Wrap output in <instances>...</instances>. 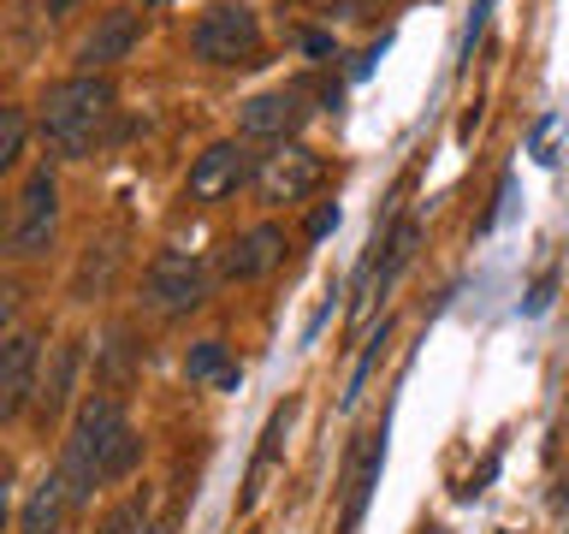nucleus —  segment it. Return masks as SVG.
Here are the masks:
<instances>
[{
	"label": "nucleus",
	"instance_id": "nucleus-1",
	"mask_svg": "<svg viewBox=\"0 0 569 534\" xmlns=\"http://www.w3.org/2000/svg\"><path fill=\"white\" fill-rule=\"evenodd\" d=\"M137 452H142V439L124 427L119 398H107V392L83 398L78 422H71V434H66V457H60V481H66L71 505H83L96 487H107V481L131 475Z\"/></svg>",
	"mask_w": 569,
	"mask_h": 534
},
{
	"label": "nucleus",
	"instance_id": "nucleus-2",
	"mask_svg": "<svg viewBox=\"0 0 569 534\" xmlns=\"http://www.w3.org/2000/svg\"><path fill=\"white\" fill-rule=\"evenodd\" d=\"M107 119H113V83L96 78V71L53 83L48 101H42V137H48V149L66 155V160L96 155Z\"/></svg>",
	"mask_w": 569,
	"mask_h": 534
},
{
	"label": "nucleus",
	"instance_id": "nucleus-3",
	"mask_svg": "<svg viewBox=\"0 0 569 534\" xmlns=\"http://www.w3.org/2000/svg\"><path fill=\"white\" fill-rule=\"evenodd\" d=\"M190 53L202 66H249L261 53V18L243 0H220L190 24Z\"/></svg>",
	"mask_w": 569,
	"mask_h": 534
},
{
	"label": "nucleus",
	"instance_id": "nucleus-4",
	"mask_svg": "<svg viewBox=\"0 0 569 534\" xmlns=\"http://www.w3.org/2000/svg\"><path fill=\"white\" fill-rule=\"evenodd\" d=\"M320 155L309 149V142H297V137H284V142H273V155H261L256 160V196L261 202H273V208H284V202H302L315 185H320Z\"/></svg>",
	"mask_w": 569,
	"mask_h": 534
},
{
	"label": "nucleus",
	"instance_id": "nucleus-5",
	"mask_svg": "<svg viewBox=\"0 0 569 534\" xmlns=\"http://www.w3.org/2000/svg\"><path fill=\"white\" fill-rule=\"evenodd\" d=\"M142 297H149L154 315H190L208 303V267L184 256V249H160L149 261V279H142Z\"/></svg>",
	"mask_w": 569,
	"mask_h": 534
},
{
	"label": "nucleus",
	"instance_id": "nucleus-6",
	"mask_svg": "<svg viewBox=\"0 0 569 534\" xmlns=\"http://www.w3.org/2000/svg\"><path fill=\"white\" fill-rule=\"evenodd\" d=\"M53 231H60V185H53L48 167H36L24 178V190H18V208H12V256H42L53 244Z\"/></svg>",
	"mask_w": 569,
	"mask_h": 534
},
{
	"label": "nucleus",
	"instance_id": "nucleus-7",
	"mask_svg": "<svg viewBox=\"0 0 569 534\" xmlns=\"http://www.w3.org/2000/svg\"><path fill=\"white\" fill-rule=\"evenodd\" d=\"M249 172H256V160H249L243 142H208L184 178V196L190 202H226L231 190L249 185Z\"/></svg>",
	"mask_w": 569,
	"mask_h": 534
},
{
	"label": "nucleus",
	"instance_id": "nucleus-8",
	"mask_svg": "<svg viewBox=\"0 0 569 534\" xmlns=\"http://www.w3.org/2000/svg\"><path fill=\"white\" fill-rule=\"evenodd\" d=\"M36 368H42V338L36 333L0 338V422H12L36 398Z\"/></svg>",
	"mask_w": 569,
	"mask_h": 534
},
{
	"label": "nucleus",
	"instance_id": "nucleus-9",
	"mask_svg": "<svg viewBox=\"0 0 569 534\" xmlns=\"http://www.w3.org/2000/svg\"><path fill=\"white\" fill-rule=\"evenodd\" d=\"M302 119H309V96H302V89H261V96H249L238 107V131L243 137L284 142V137H297Z\"/></svg>",
	"mask_w": 569,
	"mask_h": 534
},
{
	"label": "nucleus",
	"instance_id": "nucleus-10",
	"mask_svg": "<svg viewBox=\"0 0 569 534\" xmlns=\"http://www.w3.org/2000/svg\"><path fill=\"white\" fill-rule=\"evenodd\" d=\"M279 261H284V231H279V226H249L243 238H231V244L220 249V279L243 285V279L273 274Z\"/></svg>",
	"mask_w": 569,
	"mask_h": 534
},
{
	"label": "nucleus",
	"instance_id": "nucleus-11",
	"mask_svg": "<svg viewBox=\"0 0 569 534\" xmlns=\"http://www.w3.org/2000/svg\"><path fill=\"white\" fill-rule=\"evenodd\" d=\"M137 12L131 7H113V12H101L96 18V30L78 42V66L83 71H96V66H113V60H124V53L137 48Z\"/></svg>",
	"mask_w": 569,
	"mask_h": 534
},
{
	"label": "nucleus",
	"instance_id": "nucleus-12",
	"mask_svg": "<svg viewBox=\"0 0 569 534\" xmlns=\"http://www.w3.org/2000/svg\"><path fill=\"white\" fill-rule=\"evenodd\" d=\"M380 457H386V434H362V445H356V457L345 469V528L362 523V505H368L373 481H380Z\"/></svg>",
	"mask_w": 569,
	"mask_h": 534
},
{
	"label": "nucleus",
	"instance_id": "nucleus-13",
	"mask_svg": "<svg viewBox=\"0 0 569 534\" xmlns=\"http://www.w3.org/2000/svg\"><path fill=\"white\" fill-rule=\"evenodd\" d=\"M71 511H78V505H71L66 481H60V469H53V475L36 481V493H30V505H24V534H60Z\"/></svg>",
	"mask_w": 569,
	"mask_h": 534
},
{
	"label": "nucleus",
	"instance_id": "nucleus-14",
	"mask_svg": "<svg viewBox=\"0 0 569 534\" xmlns=\"http://www.w3.org/2000/svg\"><path fill=\"white\" fill-rule=\"evenodd\" d=\"M184 374H190L196 386H220V392L238 386V363L226 356L220 338H202V345H190V356H184Z\"/></svg>",
	"mask_w": 569,
	"mask_h": 534
},
{
	"label": "nucleus",
	"instance_id": "nucleus-15",
	"mask_svg": "<svg viewBox=\"0 0 569 534\" xmlns=\"http://www.w3.org/2000/svg\"><path fill=\"white\" fill-rule=\"evenodd\" d=\"M78 356H83V350H78V338H71V345H60V350H53V374H48V386H36V392H42V409H48V416L66 404L71 374H78Z\"/></svg>",
	"mask_w": 569,
	"mask_h": 534
},
{
	"label": "nucleus",
	"instance_id": "nucleus-16",
	"mask_svg": "<svg viewBox=\"0 0 569 534\" xmlns=\"http://www.w3.org/2000/svg\"><path fill=\"white\" fill-rule=\"evenodd\" d=\"M279 434H284V416H273L267 422V434H261V452H256V469H249V487H243V511L261 498V481H267V469H273V452H279Z\"/></svg>",
	"mask_w": 569,
	"mask_h": 534
},
{
	"label": "nucleus",
	"instance_id": "nucleus-17",
	"mask_svg": "<svg viewBox=\"0 0 569 534\" xmlns=\"http://www.w3.org/2000/svg\"><path fill=\"white\" fill-rule=\"evenodd\" d=\"M24 137H30V119H24V107H0V172H7L12 160L24 155Z\"/></svg>",
	"mask_w": 569,
	"mask_h": 534
},
{
	"label": "nucleus",
	"instance_id": "nucleus-18",
	"mask_svg": "<svg viewBox=\"0 0 569 534\" xmlns=\"http://www.w3.org/2000/svg\"><path fill=\"white\" fill-rule=\"evenodd\" d=\"M137 523H142V498H131V505H119V511L101 523V534H137Z\"/></svg>",
	"mask_w": 569,
	"mask_h": 534
},
{
	"label": "nucleus",
	"instance_id": "nucleus-19",
	"mask_svg": "<svg viewBox=\"0 0 569 534\" xmlns=\"http://www.w3.org/2000/svg\"><path fill=\"white\" fill-rule=\"evenodd\" d=\"M558 113H551V119H540V131H533V160H558V155H551V142H558Z\"/></svg>",
	"mask_w": 569,
	"mask_h": 534
},
{
	"label": "nucleus",
	"instance_id": "nucleus-20",
	"mask_svg": "<svg viewBox=\"0 0 569 534\" xmlns=\"http://www.w3.org/2000/svg\"><path fill=\"white\" fill-rule=\"evenodd\" d=\"M551 291H558V274H546L533 291L522 297V315H546V303H551Z\"/></svg>",
	"mask_w": 569,
	"mask_h": 534
},
{
	"label": "nucleus",
	"instance_id": "nucleus-21",
	"mask_svg": "<svg viewBox=\"0 0 569 534\" xmlns=\"http://www.w3.org/2000/svg\"><path fill=\"white\" fill-rule=\"evenodd\" d=\"M338 226V208L327 202V208H315V220H309V238H327V231Z\"/></svg>",
	"mask_w": 569,
	"mask_h": 534
},
{
	"label": "nucleus",
	"instance_id": "nucleus-22",
	"mask_svg": "<svg viewBox=\"0 0 569 534\" xmlns=\"http://www.w3.org/2000/svg\"><path fill=\"white\" fill-rule=\"evenodd\" d=\"M487 12H492V0H475V18H469V48H475V36H480V24H487Z\"/></svg>",
	"mask_w": 569,
	"mask_h": 534
},
{
	"label": "nucleus",
	"instance_id": "nucleus-23",
	"mask_svg": "<svg viewBox=\"0 0 569 534\" xmlns=\"http://www.w3.org/2000/svg\"><path fill=\"white\" fill-rule=\"evenodd\" d=\"M12 309H18V303H12L7 285H0V338H7V320H12Z\"/></svg>",
	"mask_w": 569,
	"mask_h": 534
},
{
	"label": "nucleus",
	"instance_id": "nucleus-24",
	"mask_svg": "<svg viewBox=\"0 0 569 534\" xmlns=\"http://www.w3.org/2000/svg\"><path fill=\"white\" fill-rule=\"evenodd\" d=\"M137 534H172L167 523H137Z\"/></svg>",
	"mask_w": 569,
	"mask_h": 534
},
{
	"label": "nucleus",
	"instance_id": "nucleus-25",
	"mask_svg": "<svg viewBox=\"0 0 569 534\" xmlns=\"http://www.w3.org/2000/svg\"><path fill=\"white\" fill-rule=\"evenodd\" d=\"M48 7H53V12H71V7H78V0H48Z\"/></svg>",
	"mask_w": 569,
	"mask_h": 534
},
{
	"label": "nucleus",
	"instance_id": "nucleus-26",
	"mask_svg": "<svg viewBox=\"0 0 569 534\" xmlns=\"http://www.w3.org/2000/svg\"><path fill=\"white\" fill-rule=\"evenodd\" d=\"M7 516H12V505H7V493H0V528H7Z\"/></svg>",
	"mask_w": 569,
	"mask_h": 534
},
{
	"label": "nucleus",
	"instance_id": "nucleus-27",
	"mask_svg": "<svg viewBox=\"0 0 569 534\" xmlns=\"http://www.w3.org/2000/svg\"><path fill=\"white\" fill-rule=\"evenodd\" d=\"M142 7H160V0H142Z\"/></svg>",
	"mask_w": 569,
	"mask_h": 534
}]
</instances>
